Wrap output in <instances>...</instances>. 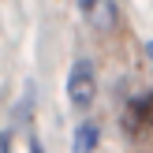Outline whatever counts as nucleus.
Listing matches in <instances>:
<instances>
[{"label":"nucleus","instance_id":"obj_4","mask_svg":"<svg viewBox=\"0 0 153 153\" xmlns=\"http://www.w3.org/2000/svg\"><path fill=\"white\" fill-rule=\"evenodd\" d=\"M97 138H101V127H97L94 120H82L79 131H75V153H94Z\"/></svg>","mask_w":153,"mask_h":153},{"label":"nucleus","instance_id":"obj_6","mask_svg":"<svg viewBox=\"0 0 153 153\" xmlns=\"http://www.w3.org/2000/svg\"><path fill=\"white\" fill-rule=\"evenodd\" d=\"M146 52H149V60H153V41H149V45H146Z\"/></svg>","mask_w":153,"mask_h":153},{"label":"nucleus","instance_id":"obj_1","mask_svg":"<svg viewBox=\"0 0 153 153\" xmlns=\"http://www.w3.org/2000/svg\"><path fill=\"white\" fill-rule=\"evenodd\" d=\"M67 97H71L75 108H90L97 97V75L90 60H75L71 75H67Z\"/></svg>","mask_w":153,"mask_h":153},{"label":"nucleus","instance_id":"obj_2","mask_svg":"<svg viewBox=\"0 0 153 153\" xmlns=\"http://www.w3.org/2000/svg\"><path fill=\"white\" fill-rule=\"evenodd\" d=\"M79 11H82V19H86L94 30H101V34L116 30V22H120L116 0H79Z\"/></svg>","mask_w":153,"mask_h":153},{"label":"nucleus","instance_id":"obj_3","mask_svg":"<svg viewBox=\"0 0 153 153\" xmlns=\"http://www.w3.org/2000/svg\"><path fill=\"white\" fill-rule=\"evenodd\" d=\"M127 123L131 127H153V90L127 101Z\"/></svg>","mask_w":153,"mask_h":153},{"label":"nucleus","instance_id":"obj_5","mask_svg":"<svg viewBox=\"0 0 153 153\" xmlns=\"http://www.w3.org/2000/svg\"><path fill=\"white\" fill-rule=\"evenodd\" d=\"M30 153H45V149H41V142H37V138H30Z\"/></svg>","mask_w":153,"mask_h":153}]
</instances>
